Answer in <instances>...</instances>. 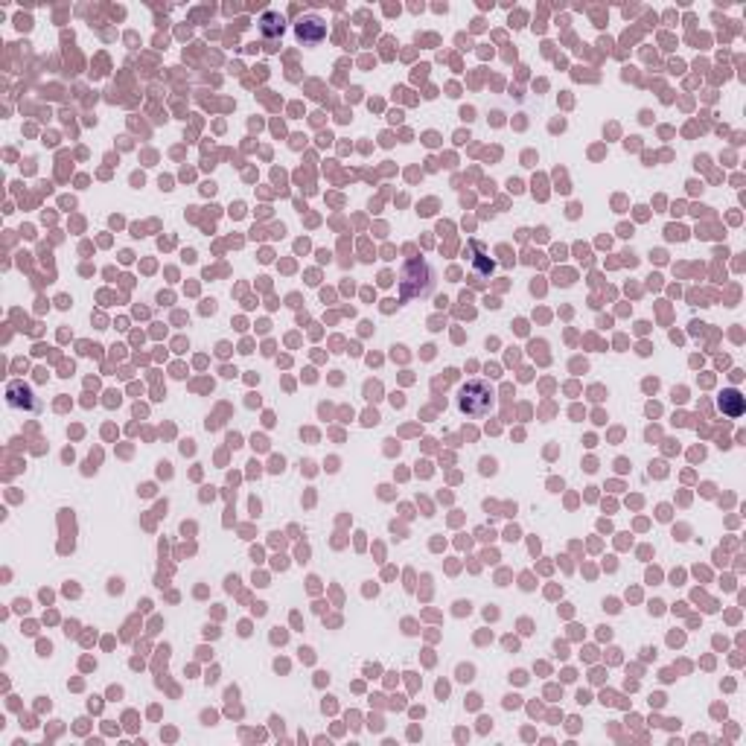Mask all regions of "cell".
I'll return each mask as SVG.
<instances>
[{"label": "cell", "instance_id": "6da1fadb", "mask_svg": "<svg viewBox=\"0 0 746 746\" xmlns=\"http://www.w3.org/2000/svg\"><path fill=\"white\" fill-rule=\"evenodd\" d=\"M458 408L464 414H470V417H484L490 408H493V391L490 385L484 382V379H473V382H466L458 393Z\"/></svg>", "mask_w": 746, "mask_h": 746}, {"label": "cell", "instance_id": "5b68a950", "mask_svg": "<svg viewBox=\"0 0 746 746\" xmlns=\"http://www.w3.org/2000/svg\"><path fill=\"white\" fill-rule=\"evenodd\" d=\"M262 33L266 35H280L283 33V18L280 15H274V12L262 15Z\"/></svg>", "mask_w": 746, "mask_h": 746}, {"label": "cell", "instance_id": "3957f363", "mask_svg": "<svg viewBox=\"0 0 746 746\" xmlns=\"http://www.w3.org/2000/svg\"><path fill=\"white\" fill-rule=\"evenodd\" d=\"M6 402L12 405V408H29V412H38V400H35V393L29 391L24 382H12L9 388H6Z\"/></svg>", "mask_w": 746, "mask_h": 746}, {"label": "cell", "instance_id": "277c9868", "mask_svg": "<svg viewBox=\"0 0 746 746\" xmlns=\"http://www.w3.org/2000/svg\"><path fill=\"white\" fill-rule=\"evenodd\" d=\"M298 38L300 41H321L324 38V24H321L318 18H306L298 24Z\"/></svg>", "mask_w": 746, "mask_h": 746}, {"label": "cell", "instance_id": "7a4b0ae2", "mask_svg": "<svg viewBox=\"0 0 746 746\" xmlns=\"http://www.w3.org/2000/svg\"><path fill=\"white\" fill-rule=\"evenodd\" d=\"M432 283H434V274L432 269L426 266L423 260L417 262H408V266L402 269V280H400V289H402V298H423V295H429L432 291Z\"/></svg>", "mask_w": 746, "mask_h": 746}, {"label": "cell", "instance_id": "8992f818", "mask_svg": "<svg viewBox=\"0 0 746 746\" xmlns=\"http://www.w3.org/2000/svg\"><path fill=\"white\" fill-rule=\"evenodd\" d=\"M723 408H726L729 414H740V408H743L740 405V393L738 391H726L723 393Z\"/></svg>", "mask_w": 746, "mask_h": 746}]
</instances>
